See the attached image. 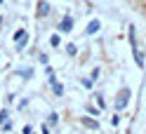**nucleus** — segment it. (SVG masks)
<instances>
[{"mask_svg":"<svg viewBox=\"0 0 146 134\" xmlns=\"http://www.w3.org/2000/svg\"><path fill=\"white\" fill-rule=\"evenodd\" d=\"M59 42H61V38H59V33H54L52 38H50V45H52V47H59Z\"/></svg>","mask_w":146,"mask_h":134,"instance_id":"1a4fd4ad","label":"nucleus"},{"mask_svg":"<svg viewBox=\"0 0 146 134\" xmlns=\"http://www.w3.org/2000/svg\"><path fill=\"white\" fill-rule=\"evenodd\" d=\"M0 5H3V0H0Z\"/></svg>","mask_w":146,"mask_h":134,"instance_id":"f3484780","label":"nucleus"},{"mask_svg":"<svg viewBox=\"0 0 146 134\" xmlns=\"http://www.w3.org/2000/svg\"><path fill=\"white\" fill-rule=\"evenodd\" d=\"M132 54H134V61H137V66H139V68H144V54H141V52L137 50V47H132Z\"/></svg>","mask_w":146,"mask_h":134,"instance_id":"423d86ee","label":"nucleus"},{"mask_svg":"<svg viewBox=\"0 0 146 134\" xmlns=\"http://www.w3.org/2000/svg\"><path fill=\"white\" fill-rule=\"evenodd\" d=\"M7 115H10L7 111H0V122H7Z\"/></svg>","mask_w":146,"mask_h":134,"instance_id":"ddd939ff","label":"nucleus"},{"mask_svg":"<svg viewBox=\"0 0 146 134\" xmlns=\"http://www.w3.org/2000/svg\"><path fill=\"white\" fill-rule=\"evenodd\" d=\"M73 28V19H71V17H64V21H61V26H59V31L61 33H68Z\"/></svg>","mask_w":146,"mask_h":134,"instance_id":"39448f33","label":"nucleus"},{"mask_svg":"<svg viewBox=\"0 0 146 134\" xmlns=\"http://www.w3.org/2000/svg\"><path fill=\"white\" fill-rule=\"evenodd\" d=\"M26 45H29V33H26V31H17L14 33V50L17 52H24Z\"/></svg>","mask_w":146,"mask_h":134,"instance_id":"f03ea898","label":"nucleus"},{"mask_svg":"<svg viewBox=\"0 0 146 134\" xmlns=\"http://www.w3.org/2000/svg\"><path fill=\"white\" fill-rule=\"evenodd\" d=\"M0 28H3V17H0Z\"/></svg>","mask_w":146,"mask_h":134,"instance_id":"dca6fc26","label":"nucleus"},{"mask_svg":"<svg viewBox=\"0 0 146 134\" xmlns=\"http://www.w3.org/2000/svg\"><path fill=\"white\" fill-rule=\"evenodd\" d=\"M57 122H59V115L52 113V115H50V125H57Z\"/></svg>","mask_w":146,"mask_h":134,"instance_id":"f8f14e48","label":"nucleus"},{"mask_svg":"<svg viewBox=\"0 0 146 134\" xmlns=\"http://www.w3.org/2000/svg\"><path fill=\"white\" fill-rule=\"evenodd\" d=\"M87 113H90V115H99V111H97V108H92V106H87Z\"/></svg>","mask_w":146,"mask_h":134,"instance_id":"4468645a","label":"nucleus"},{"mask_svg":"<svg viewBox=\"0 0 146 134\" xmlns=\"http://www.w3.org/2000/svg\"><path fill=\"white\" fill-rule=\"evenodd\" d=\"M50 83H52V89H54V94H57V96H61V94H64V85H59L57 80H50Z\"/></svg>","mask_w":146,"mask_h":134,"instance_id":"6e6552de","label":"nucleus"},{"mask_svg":"<svg viewBox=\"0 0 146 134\" xmlns=\"http://www.w3.org/2000/svg\"><path fill=\"white\" fill-rule=\"evenodd\" d=\"M24 134H33V129L29 127V125H26V127H24Z\"/></svg>","mask_w":146,"mask_h":134,"instance_id":"2eb2a0df","label":"nucleus"},{"mask_svg":"<svg viewBox=\"0 0 146 134\" xmlns=\"http://www.w3.org/2000/svg\"><path fill=\"white\" fill-rule=\"evenodd\" d=\"M80 125H85V127H90V129H99V122H97L94 118H87V115L80 118Z\"/></svg>","mask_w":146,"mask_h":134,"instance_id":"7ed1b4c3","label":"nucleus"},{"mask_svg":"<svg viewBox=\"0 0 146 134\" xmlns=\"http://www.w3.org/2000/svg\"><path fill=\"white\" fill-rule=\"evenodd\" d=\"M38 14H40V17H47V14H50V3L40 0V5H38Z\"/></svg>","mask_w":146,"mask_h":134,"instance_id":"0eeeda50","label":"nucleus"},{"mask_svg":"<svg viewBox=\"0 0 146 134\" xmlns=\"http://www.w3.org/2000/svg\"><path fill=\"white\" fill-rule=\"evenodd\" d=\"M66 52H68V54L73 57V54H76V52H78V47H76V45H66Z\"/></svg>","mask_w":146,"mask_h":134,"instance_id":"9b49d317","label":"nucleus"},{"mask_svg":"<svg viewBox=\"0 0 146 134\" xmlns=\"http://www.w3.org/2000/svg\"><path fill=\"white\" fill-rule=\"evenodd\" d=\"M130 96H132V92L130 89H120V92H118V96H115V111H123L127 104H130Z\"/></svg>","mask_w":146,"mask_h":134,"instance_id":"f257e3e1","label":"nucleus"},{"mask_svg":"<svg viewBox=\"0 0 146 134\" xmlns=\"http://www.w3.org/2000/svg\"><path fill=\"white\" fill-rule=\"evenodd\" d=\"M99 28H102V21H99V19H92V21L87 24V28H85V33H87V35H92V33H97Z\"/></svg>","mask_w":146,"mask_h":134,"instance_id":"20e7f679","label":"nucleus"},{"mask_svg":"<svg viewBox=\"0 0 146 134\" xmlns=\"http://www.w3.org/2000/svg\"><path fill=\"white\" fill-rule=\"evenodd\" d=\"M31 73H33L31 68H21V71H19V75H21V78H31Z\"/></svg>","mask_w":146,"mask_h":134,"instance_id":"9d476101","label":"nucleus"}]
</instances>
